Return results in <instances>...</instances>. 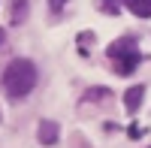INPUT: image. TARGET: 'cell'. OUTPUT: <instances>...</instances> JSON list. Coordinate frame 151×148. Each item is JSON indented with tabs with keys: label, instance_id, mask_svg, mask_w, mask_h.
<instances>
[{
	"label": "cell",
	"instance_id": "obj_1",
	"mask_svg": "<svg viewBox=\"0 0 151 148\" xmlns=\"http://www.w3.org/2000/svg\"><path fill=\"white\" fill-rule=\"evenodd\" d=\"M33 85H36V67L30 64V60H12V64L3 70V88L9 97H24V94H30L33 91Z\"/></svg>",
	"mask_w": 151,
	"mask_h": 148
},
{
	"label": "cell",
	"instance_id": "obj_2",
	"mask_svg": "<svg viewBox=\"0 0 151 148\" xmlns=\"http://www.w3.org/2000/svg\"><path fill=\"white\" fill-rule=\"evenodd\" d=\"M106 55L109 57H130V55H139V52H136V40H133V36H124V40H115V42H112L109 48H106Z\"/></svg>",
	"mask_w": 151,
	"mask_h": 148
},
{
	"label": "cell",
	"instance_id": "obj_3",
	"mask_svg": "<svg viewBox=\"0 0 151 148\" xmlns=\"http://www.w3.org/2000/svg\"><path fill=\"white\" fill-rule=\"evenodd\" d=\"M60 136V127L55 124V121H40V127H36V139H40L42 145H55Z\"/></svg>",
	"mask_w": 151,
	"mask_h": 148
},
{
	"label": "cell",
	"instance_id": "obj_4",
	"mask_svg": "<svg viewBox=\"0 0 151 148\" xmlns=\"http://www.w3.org/2000/svg\"><path fill=\"white\" fill-rule=\"evenodd\" d=\"M142 97H145V88H142V85H133V88H127V94H124V109H127L130 115H133V112H139Z\"/></svg>",
	"mask_w": 151,
	"mask_h": 148
},
{
	"label": "cell",
	"instance_id": "obj_5",
	"mask_svg": "<svg viewBox=\"0 0 151 148\" xmlns=\"http://www.w3.org/2000/svg\"><path fill=\"white\" fill-rule=\"evenodd\" d=\"M124 3H127V9L133 12V15L151 18V0H124Z\"/></svg>",
	"mask_w": 151,
	"mask_h": 148
},
{
	"label": "cell",
	"instance_id": "obj_6",
	"mask_svg": "<svg viewBox=\"0 0 151 148\" xmlns=\"http://www.w3.org/2000/svg\"><path fill=\"white\" fill-rule=\"evenodd\" d=\"M136 60H139V55H130V57H124V60H118V73H133V67H136Z\"/></svg>",
	"mask_w": 151,
	"mask_h": 148
},
{
	"label": "cell",
	"instance_id": "obj_7",
	"mask_svg": "<svg viewBox=\"0 0 151 148\" xmlns=\"http://www.w3.org/2000/svg\"><path fill=\"white\" fill-rule=\"evenodd\" d=\"M109 94H112L109 88H91V91H85V100L94 103V100H100V97H109Z\"/></svg>",
	"mask_w": 151,
	"mask_h": 148
},
{
	"label": "cell",
	"instance_id": "obj_8",
	"mask_svg": "<svg viewBox=\"0 0 151 148\" xmlns=\"http://www.w3.org/2000/svg\"><path fill=\"white\" fill-rule=\"evenodd\" d=\"M24 3H27V0H15V6H12V21H21V15H24Z\"/></svg>",
	"mask_w": 151,
	"mask_h": 148
},
{
	"label": "cell",
	"instance_id": "obj_9",
	"mask_svg": "<svg viewBox=\"0 0 151 148\" xmlns=\"http://www.w3.org/2000/svg\"><path fill=\"white\" fill-rule=\"evenodd\" d=\"M106 12H109V15H115V12H118V0H106V6H103Z\"/></svg>",
	"mask_w": 151,
	"mask_h": 148
},
{
	"label": "cell",
	"instance_id": "obj_10",
	"mask_svg": "<svg viewBox=\"0 0 151 148\" xmlns=\"http://www.w3.org/2000/svg\"><path fill=\"white\" fill-rule=\"evenodd\" d=\"M3 40H6V33H3V27H0V45H3Z\"/></svg>",
	"mask_w": 151,
	"mask_h": 148
}]
</instances>
